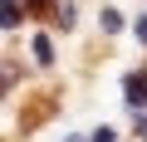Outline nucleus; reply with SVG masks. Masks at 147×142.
<instances>
[{"mask_svg":"<svg viewBox=\"0 0 147 142\" xmlns=\"http://www.w3.org/2000/svg\"><path fill=\"white\" fill-rule=\"evenodd\" d=\"M64 142H84V137H64Z\"/></svg>","mask_w":147,"mask_h":142,"instance_id":"nucleus-7","label":"nucleus"},{"mask_svg":"<svg viewBox=\"0 0 147 142\" xmlns=\"http://www.w3.org/2000/svg\"><path fill=\"white\" fill-rule=\"evenodd\" d=\"M137 39H142V44H147V20H137Z\"/></svg>","mask_w":147,"mask_h":142,"instance_id":"nucleus-5","label":"nucleus"},{"mask_svg":"<svg viewBox=\"0 0 147 142\" xmlns=\"http://www.w3.org/2000/svg\"><path fill=\"white\" fill-rule=\"evenodd\" d=\"M0 25H5V30L20 25V0H0Z\"/></svg>","mask_w":147,"mask_h":142,"instance_id":"nucleus-2","label":"nucleus"},{"mask_svg":"<svg viewBox=\"0 0 147 142\" xmlns=\"http://www.w3.org/2000/svg\"><path fill=\"white\" fill-rule=\"evenodd\" d=\"M137 132H142V142H147V118H142V122H137Z\"/></svg>","mask_w":147,"mask_h":142,"instance_id":"nucleus-6","label":"nucleus"},{"mask_svg":"<svg viewBox=\"0 0 147 142\" xmlns=\"http://www.w3.org/2000/svg\"><path fill=\"white\" fill-rule=\"evenodd\" d=\"M103 30H108V34L123 30V15H118V10H103Z\"/></svg>","mask_w":147,"mask_h":142,"instance_id":"nucleus-3","label":"nucleus"},{"mask_svg":"<svg viewBox=\"0 0 147 142\" xmlns=\"http://www.w3.org/2000/svg\"><path fill=\"white\" fill-rule=\"evenodd\" d=\"M34 54H39V64H49V59H54V49H49V39H44V34L34 39Z\"/></svg>","mask_w":147,"mask_h":142,"instance_id":"nucleus-4","label":"nucleus"},{"mask_svg":"<svg viewBox=\"0 0 147 142\" xmlns=\"http://www.w3.org/2000/svg\"><path fill=\"white\" fill-rule=\"evenodd\" d=\"M127 103H132V108H142V103H147V79H142V74H132V79H127Z\"/></svg>","mask_w":147,"mask_h":142,"instance_id":"nucleus-1","label":"nucleus"}]
</instances>
